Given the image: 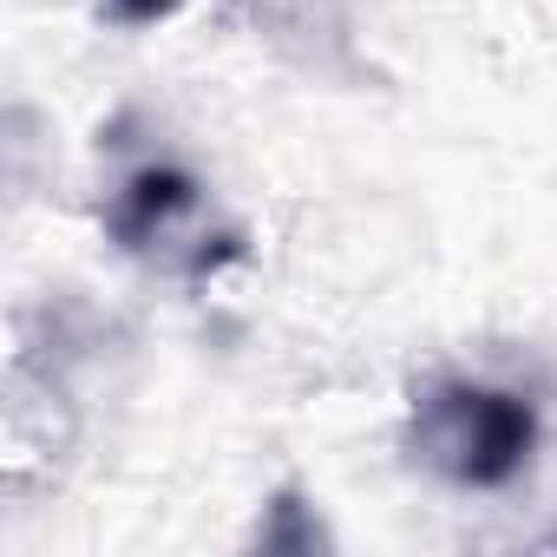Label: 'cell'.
Instances as JSON below:
<instances>
[{
	"mask_svg": "<svg viewBox=\"0 0 557 557\" xmlns=\"http://www.w3.org/2000/svg\"><path fill=\"white\" fill-rule=\"evenodd\" d=\"M413 446H420V459L440 479L492 492V485H511L531 466V453H537V413H531V400H518L505 387L440 381L413 407Z\"/></svg>",
	"mask_w": 557,
	"mask_h": 557,
	"instance_id": "1",
	"label": "cell"
},
{
	"mask_svg": "<svg viewBox=\"0 0 557 557\" xmlns=\"http://www.w3.org/2000/svg\"><path fill=\"white\" fill-rule=\"evenodd\" d=\"M190 210H197V184L184 171H171V164H145V171L125 177V190L112 203V230H119V243L145 249V243L171 236Z\"/></svg>",
	"mask_w": 557,
	"mask_h": 557,
	"instance_id": "2",
	"label": "cell"
},
{
	"mask_svg": "<svg viewBox=\"0 0 557 557\" xmlns=\"http://www.w3.org/2000/svg\"><path fill=\"white\" fill-rule=\"evenodd\" d=\"M112 8L125 14V21H158V14H171L177 0H112Z\"/></svg>",
	"mask_w": 557,
	"mask_h": 557,
	"instance_id": "3",
	"label": "cell"
}]
</instances>
